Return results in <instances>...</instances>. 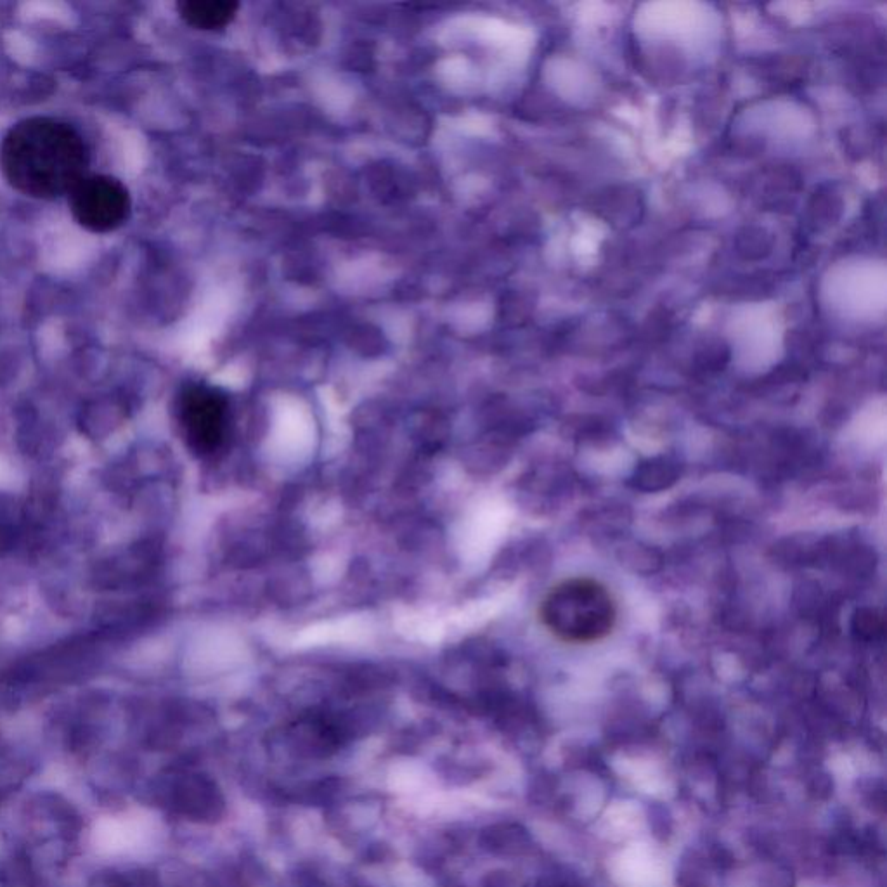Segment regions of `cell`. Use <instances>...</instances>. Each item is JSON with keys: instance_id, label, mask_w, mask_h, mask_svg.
<instances>
[{"instance_id": "277c9868", "label": "cell", "mask_w": 887, "mask_h": 887, "mask_svg": "<svg viewBox=\"0 0 887 887\" xmlns=\"http://www.w3.org/2000/svg\"><path fill=\"white\" fill-rule=\"evenodd\" d=\"M73 219L91 233H111L130 215L129 189L110 175H85L70 191Z\"/></svg>"}, {"instance_id": "6da1fadb", "label": "cell", "mask_w": 887, "mask_h": 887, "mask_svg": "<svg viewBox=\"0 0 887 887\" xmlns=\"http://www.w3.org/2000/svg\"><path fill=\"white\" fill-rule=\"evenodd\" d=\"M91 155L84 137L63 120H21L0 144V169L21 195L56 200L70 195L89 169Z\"/></svg>"}, {"instance_id": "8992f818", "label": "cell", "mask_w": 887, "mask_h": 887, "mask_svg": "<svg viewBox=\"0 0 887 887\" xmlns=\"http://www.w3.org/2000/svg\"><path fill=\"white\" fill-rule=\"evenodd\" d=\"M177 9L182 20L198 30H222L233 23L240 4L229 0H186Z\"/></svg>"}, {"instance_id": "7a4b0ae2", "label": "cell", "mask_w": 887, "mask_h": 887, "mask_svg": "<svg viewBox=\"0 0 887 887\" xmlns=\"http://www.w3.org/2000/svg\"><path fill=\"white\" fill-rule=\"evenodd\" d=\"M544 628L565 643H593L610 635L616 624L614 598L600 581L572 577L544 596L539 609Z\"/></svg>"}, {"instance_id": "3957f363", "label": "cell", "mask_w": 887, "mask_h": 887, "mask_svg": "<svg viewBox=\"0 0 887 887\" xmlns=\"http://www.w3.org/2000/svg\"><path fill=\"white\" fill-rule=\"evenodd\" d=\"M177 420L189 449L200 458H212L229 437V399L210 385H188L177 399Z\"/></svg>"}, {"instance_id": "5b68a950", "label": "cell", "mask_w": 887, "mask_h": 887, "mask_svg": "<svg viewBox=\"0 0 887 887\" xmlns=\"http://www.w3.org/2000/svg\"><path fill=\"white\" fill-rule=\"evenodd\" d=\"M175 804L179 811L193 820H215L224 810L219 790L210 780L201 777L182 780L175 790Z\"/></svg>"}]
</instances>
